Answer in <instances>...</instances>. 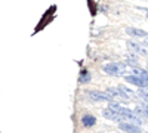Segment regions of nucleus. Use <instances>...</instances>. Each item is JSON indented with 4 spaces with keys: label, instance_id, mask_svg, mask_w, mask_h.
<instances>
[{
    "label": "nucleus",
    "instance_id": "obj_5",
    "mask_svg": "<svg viewBox=\"0 0 148 133\" xmlns=\"http://www.w3.org/2000/svg\"><path fill=\"white\" fill-rule=\"evenodd\" d=\"M102 115L105 117V118H108V120H113V121H117V123H120V121H125V118H123L117 111H114L113 108H105V110L102 111Z\"/></svg>",
    "mask_w": 148,
    "mask_h": 133
},
{
    "label": "nucleus",
    "instance_id": "obj_4",
    "mask_svg": "<svg viewBox=\"0 0 148 133\" xmlns=\"http://www.w3.org/2000/svg\"><path fill=\"white\" fill-rule=\"evenodd\" d=\"M127 47H129V50H130V52L136 53V55H142V56H145V55L148 53L147 49H145L142 44H139V43H136V42H133V40H127Z\"/></svg>",
    "mask_w": 148,
    "mask_h": 133
},
{
    "label": "nucleus",
    "instance_id": "obj_1",
    "mask_svg": "<svg viewBox=\"0 0 148 133\" xmlns=\"http://www.w3.org/2000/svg\"><path fill=\"white\" fill-rule=\"evenodd\" d=\"M126 64L123 62H110L105 64L102 67V71L107 72L108 76H113V77H119V76H125L126 74Z\"/></svg>",
    "mask_w": 148,
    "mask_h": 133
},
{
    "label": "nucleus",
    "instance_id": "obj_9",
    "mask_svg": "<svg viewBox=\"0 0 148 133\" xmlns=\"http://www.w3.org/2000/svg\"><path fill=\"white\" fill-rule=\"evenodd\" d=\"M82 124H83L84 127H92V126H95V124H96L95 115H90V114L83 115V117H82Z\"/></svg>",
    "mask_w": 148,
    "mask_h": 133
},
{
    "label": "nucleus",
    "instance_id": "obj_3",
    "mask_svg": "<svg viewBox=\"0 0 148 133\" xmlns=\"http://www.w3.org/2000/svg\"><path fill=\"white\" fill-rule=\"evenodd\" d=\"M119 129L126 132V133H142L141 126L139 124H135L132 121H120L119 123Z\"/></svg>",
    "mask_w": 148,
    "mask_h": 133
},
{
    "label": "nucleus",
    "instance_id": "obj_15",
    "mask_svg": "<svg viewBox=\"0 0 148 133\" xmlns=\"http://www.w3.org/2000/svg\"><path fill=\"white\" fill-rule=\"evenodd\" d=\"M138 93H139L141 98L144 99V102H145V104H148V89H147V87H145V89H139V92H138Z\"/></svg>",
    "mask_w": 148,
    "mask_h": 133
},
{
    "label": "nucleus",
    "instance_id": "obj_17",
    "mask_svg": "<svg viewBox=\"0 0 148 133\" xmlns=\"http://www.w3.org/2000/svg\"><path fill=\"white\" fill-rule=\"evenodd\" d=\"M145 10V14H147V18H148V9H144Z\"/></svg>",
    "mask_w": 148,
    "mask_h": 133
},
{
    "label": "nucleus",
    "instance_id": "obj_13",
    "mask_svg": "<svg viewBox=\"0 0 148 133\" xmlns=\"http://www.w3.org/2000/svg\"><path fill=\"white\" fill-rule=\"evenodd\" d=\"M126 64L130 65V67H138V58L133 56V55H127V59H126Z\"/></svg>",
    "mask_w": 148,
    "mask_h": 133
},
{
    "label": "nucleus",
    "instance_id": "obj_11",
    "mask_svg": "<svg viewBox=\"0 0 148 133\" xmlns=\"http://www.w3.org/2000/svg\"><path fill=\"white\" fill-rule=\"evenodd\" d=\"M135 111H136L139 115H142V117H147L148 118V104H142V105H138L136 108H135Z\"/></svg>",
    "mask_w": 148,
    "mask_h": 133
},
{
    "label": "nucleus",
    "instance_id": "obj_10",
    "mask_svg": "<svg viewBox=\"0 0 148 133\" xmlns=\"http://www.w3.org/2000/svg\"><path fill=\"white\" fill-rule=\"evenodd\" d=\"M132 74L139 76V77L148 84V70H142V68H139V67H135V68L132 70Z\"/></svg>",
    "mask_w": 148,
    "mask_h": 133
},
{
    "label": "nucleus",
    "instance_id": "obj_12",
    "mask_svg": "<svg viewBox=\"0 0 148 133\" xmlns=\"http://www.w3.org/2000/svg\"><path fill=\"white\" fill-rule=\"evenodd\" d=\"M92 80V77H90V74H89V72L88 71H82V74H80V78H79V81L82 83V84H86V83H89Z\"/></svg>",
    "mask_w": 148,
    "mask_h": 133
},
{
    "label": "nucleus",
    "instance_id": "obj_14",
    "mask_svg": "<svg viewBox=\"0 0 148 133\" xmlns=\"http://www.w3.org/2000/svg\"><path fill=\"white\" fill-rule=\"evenodd\" d=\"M123 92H125V95L127 96V98L130 99V98H133V96H135V93L132 92V89H129V87H126V86H123V84H120V86H119Z\"/></svg>",
    "mask_w": 148,
    "mask_h": 133
},
{
    "label": "nucleus",
    "instance_id": "obj_16",
    "mask_svg": "<svg viewBox=\"0 0 148 133\" xmlns=\"http://www.w3.org/2000/svg\"><path fill=\"white\" fill-rule=\"evenodd\" d=\"M144 44H145V46H148V37H145V40H144Z\"/></svg>",
    "mask_w": 148,
    "mask_h": 133
},
{
    "label": "nucleus",
    "instance_id": "obj_8",
    "mask_svg": "<svg viewBox=\"0 0 148 133\" xmlns=\"http://www.w3.org/2000/svg\"><path fill=\"white\" fill-rule=\"evenodd\" d=\"M126 33L132 37H148V33L144 31V30H139V28H133V27H127L126 28Z\"/></svg>",
    "mask_w": 148,
    "mask_h": 133
},
{
    "label": "nucleus",
    "instance_id": "obj_6",
    "mask_svg": "<svg viewBox=\"0 0 148 133\" xmlns=\"http://www.w3.org/2000/svg\"><path fill=\"white\" fill-rule=\"evenodd\" d=\"M125 80H126L127 83H130V84H135V86H138L139 89H145V87H148V84H147L139 76H136V74L125 76Z\"/></svg>",
    "mask_w": 148,
    "mask_h": 133
},
{
    "label": "nucleus",
    "instance_id": "obj_2",
    "mask_svg": "<svg viewBox=\"0 0 148 133\" xmlns=\"http://www.w3.org/2000/svg\"><path fill=\"white\" fill-rule=\"evenodd\" d=\"M88 96L92 99V101H98V102H113V98L107 93V92H99V90H89L88 92Z\"/></svg>",
    "mask_w": 148,
    "mask_h": 133
},
{
    "label": "nucleus",
    "instance_id": "obj_7",
    "mask_svg": "<svg viewBox=\"0 0 148 133\" xmlns=\"http://www.w3.org/2000/svg\"><path fill=\"white\" fill-rule=\"evenodd\" d=\"M111 98L113 99H117V98H120V99H125V101H129V98L125 95V92H123L119 86L117 87H107V90H105Z\"/></svg>",
    "mask_w": 148,
    "mask_h": 133
}]
</instances>
